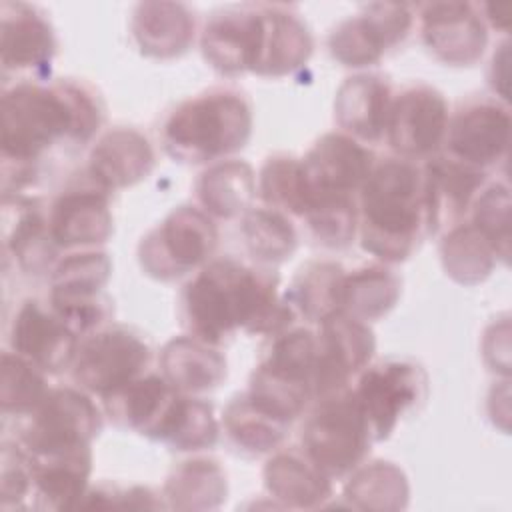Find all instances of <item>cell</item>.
<instances>
[{
  "instance_id": "obj_23",
  "label": "cell",
  "mask_w": 512,
  "mask_h": 512,
  "mask_svg": "<svg viewBox=\"0 0 512 512\" xmlns=\"http://www.w3.org/2000/svg\"><path fill=\"white\" fill-rule=\"evenodd\" d=\"M156 152L144 132L114 126L98 136L88 154L86 174L108 192L130 188L150 176Z\"/></svg>"
},
{
  "instance_id": "obj_11",
  "label": "cell",
  "mask_w": 512,
  "mask_h": 512,
  "mask_svg": "<svg viewBox=\"0 0 512 512\" xmlns=\"http://www.w3.org/2000/svg\"><path fill=\"white\" fill-rule=\"evenodd\" d=\"M352 392L370 426L374 442L390 438L398 422L424 404L428 374L408 358L370 362L352 382Z\"/></svg>"
},
{
  "instance_id": "obj_39",
  "label": "cell",
  "mask_w": 512,
  "mask_h": 512,
  "mask_svg": "<svg viewBox=\"0 0 512 512\" xmlns=\"http://www.w3.org/2000/svg\"><path fill=\"white\" fill-rule=\"evenodd\" d=\"M440 260L444 272L464 286L484 282L498 264L492 244L468 220L444 232Z\"/></svg>"
},
{
  "instance_id": "obj_32",
  "label": "cell",
  "mask_w": 512,
  "mask_h": 512,
  "mask_svg": "<svg viewBox=\"0 0 512 512\" xmlns=\"http://www.w3.org/2000/svg\"><path fill=\"white\" fill-rule=\"evenodd\" d=\"M256 196V174L248 162L238 158L210 164L196 180L198 204L212 218H238L254 206Z\"/></svg>"
},
{
  "instance_id": "obj_31",
  "label": "cell",
  "mask_w": 512,
  "mask_h": 512,
  "mask_svg": "<svg viewBox=\"0 0 512 512\" xmlns=\"http://www.w3.org/2000/svg\"><path fill=\"white\" fill-rule=\"evenodd\" d=\"M176 396L178 390L162 372H146L106 396L104 408L116 424L152 440Z\"/></svg>"
},
{
  "instance_id": "obj_19",
  "label": "cell",
  "mask_w": 512,
  "mask_h": 512,
  "mask_svg": "<svg viewBox=\"0 0 512 512\" xmlns=\"http://www.w3.org/2000/svg\"><path fill=\"white\" fill-rule=\"evenodd\" d=\"M110 194L88 174L66 186L48 208L50 236L60 250H84L104 244L112 230Z\"/></svg>"
},
{
  "instance_id": "obj_20",
  "label": "cell",
  "mask_w": 512,
  "mask_h": 512,
  "mask_svg": "<svg viewBox=\"0 0 512 512\" xmlns=\"http://www.w3.org/2000/svg\"><path fill=\"white\" fill-rule=\"evenodd\" d=\"M58 50L54 26L46 12L28 2L0 4V54L4 74H30L44 80Z\"/></svg>"
},
{
  "instance_id": "obj_16",
  "label": "cell",
  "mask_w": 512,
  "mask_h": 512,
  "mask_svg": "<svg viewBox=\"0 0 512 512\" xmlns=\"http://www.w3.org/2000/svg\"><path fill=\"white\" fill-rule=\"evenodd\" d=\"M262 4H242L214 12L200 32L204 60L220 74H256L264 46Z\"/></svg>"
},
{
  "instance_id": "obj_10",
  "label": "cell",
  "mask_w": 512,
  "mask_h": 512,
  "mask_svg": "<svg viewBox=\"0 0 512 512\" xmlns=\"http://www.w3.org/2000/svg\"><path fill=\"white\" fill-rule=\"evenodd\" d=\"M152 350L140 332L120 324H106L80 338L72 380L92 396L106 398L148 372Z\"/></svg>"
},
{
  "instance_id": "obj_22",
  "label": "cell",
  "mask_w": 512,
  "mask_h": 512,
  "mask_svg": "<svg viewBox=\"0 0 512 512\" xmlns=\"http://www.w3.org/2000/svg\"><path fill=\"white\" fill-rule=\"evenodd\" d=\"M300 160L310 192L340 196H358L376 164L374 152L346 132L322 134Z\"/></svg>"
},
{
  "instance_id": "obj_33",
  "label": "cell",
  "mask_w": 512,
  "mask_h": 512,
  "mask_svg": "<svg viewBox=\"0 0 512 512\" xmlns=\"http://www.w3.org/2000/svg\"><path fill=\"white\" fill-rule=\"evenodd\" d=\"M228 496V476L218 460L194 456L168 474L162 498L176 510H212Z\"/></svg>"
},
{
  "instance_id": "obj_25",
  "label": "cell",
  "mask_w": 512,
  "mask_h": 512,
  "mask_svg": "<svg viewBox=\"0 0 512 512\" xmlns=\"http://www.w3.org/2000/svg\"><path fill=\"white\" fill-rule=\"evenodd\" d=\"M4 248L28 274L50 272L58 246L50 236L48 212L26 194L4 198Z\"/></svg>"
},
{
  "instance_id": "obj_1",
  "label": "cell",
  "mask_w": 512,
  "mask_h": 512,
  "mask_svg": "<svg viewBox=\"0 0 512 512\" xmlns=\"http://www.w3.org/2000/svg\"><path fill=\"white\" fill-rule=\"evenodd\" d=\"M100 94L76 78L20 80L2 92V194L20 196L58 142L86 144L104 124Z\"/></svg>"
},
{
  "instance_id": "obj_6",
  "label": "cell",
  "mask_w": 512,
  "mask_h": 512,
  "mask_svg": "<svg viewBox=\"0 0 512 512\" xmlns=\"http://www.w3.org/2000/svg\"><path fill=\"white\" fill-rule=\"evenodd\" d=\"M372 444L352 388L314 400L300 430V450L332 480L346 478L366 462Z\"/></svg>"
},
{
  "instance_id": "obj_26",
  "label": "cell",
  "mask_w": 512,
  "mask_h": 512,
  "mask_svg": "<svg viewBox=\"0 0 512 512\" xmlns=\"http://www.w3.org/2000/svg\"><path fill=\"white\" fill-rule=\"evenodd\" d=\"M132 36L144 56L178 58L194 44L196 16L182 2H140L130 20Z\"/></svg>"
},
{
  "instance_id": "obj_46",
  "label": "cell",
  "mask_w": 512,
  "mask_h": 512,
  "mask_svg": "<svg viewBox=\"0 0 512 512\" xmlns=\"http://www.w3.org/2000/svg\"><path fill=\"white\" fill-rule=\"evenodd\" d=\"M160 496L162 494H156L148 486L120 488L116 484L102 482L98 486L88 488L78 510H86V508H128V510L168 508L166 500Z\"/></svg>"
},
{
  "instance_id": "obj_36",
  "label": "cell",
  "mask_w": 512,
  "mask_h": 512,
  "mask_svg": "<svg viewBox=\"0 0 512 512\" xmlns=\"http://www.w3.org/2000/svg\"><path fill=\"white\" fill-rule=\"evenodd\" d=\"M402 292L400 276L384 262H372L346 270L342 286V312L374 322L386 316L398 302Z\"/></svg>"
},
{
  "instance_id": "obj_38",
  "label": "cell",
  "mask_w": 512,
  "mask_h": 512,
  "mask_svg": "<svg viewBox=\"0 0 512 512\" xmlns=\"http://www.w3.org/2000/svg\"><path fill=\"white\" fill-rule=\"evenodd\" d=\"M240 234L256 264L286 262L298 246V232L288 214L266 204L250 206L240 216Z\"/></svg>"
},
{
  "instance_id": "obj_13",
  "label": "cell",
  "mask_w": 512,
  "mask_h": 512,
  "mask_svg": "<svg viewBox=\"0 0 512 512\" xmlns=\"http://www.w3.org/2000/svg\"><path fill=\"white\" fill-rule=\"evenodd\" d=\"M450 108L444 94L428 84H412L396 92L388 112L384 140L394 156L426 160L440 152Z\"/></svg>"
},
{
  "instance_id": "obj_35",
  "label": "cell",
  "mask_w": 512,
  "mask_h": 512,
  "mask_svg": "<svg viewBox=\"0 0 512 512\" xmlns=\"http://www.w3.org/2000/svg\"><path fill=\"white\" fill-rule=\"evenodd\" d=\"M218 436L220 422L212 404L202 396L178 392L152 440L164 442L176 452H200L212 448Z\"/></svg>"
},
{
  "instance_id": "obj_44",
  "label": "cell",
  "mask_w": 512,
  "mask_h": 512,
  "mask_svg": "<svg viewBox=\"0 0 512 512\" xmlns=\"http://www.w3.org/2000/svg\"><path fill=\"white\" fill-rule=\"evenodd\" d=\"M470 224L492 244L504 264L510 256V186L506 180L486 182L468 212Z\"/></svg>"
},
{
  "instance_id": "obj_5",
  "label": "cell",
  "mask_w": 512,
  "mask_h": 512,
  "mask_svg": "<svg viewBox=\"0 0 512 512\" xmlns=\"http://www.w3.org/2000/svg\"><path fill=\"white\" fill-rule=\"evenodd\" d=\"M314 366L316 330L294 324L268 338L246 394L266 412L292 424L314 402Z\"/></svg>"
},
{
  "instance_id": "obj_42",
  "label": "cell",
  "mask_w": 512,
  "mask_h": 512,
  "mask_svg": "<svg viewBox=\"0 0 512 512\" xmlns=\"http://www.w3.org/2000/svg\"><path fill=\"white\" fill-rule=\"evenodd\" d=\"M302 220L320 246L348 248L358 234V196L310 192Z\"/></svg>"
},
{
  "instance_id": "obj_21",
  "label": "cell",
  "mask_w": 512,
  "mask_h": 512,
  "mask_svg": "<svg viewBox=\"0 0 512 512\" xmlns=\"http://www.w3.org/2000/svg\"><path fill=\"white\" fill-rule=\"evenodd\" d=\"M8 344L12 352L30 360L46 374H60L70 370L80 336L50 304L26 298L12 316Z\"/></svg>"
},
{
  "instance_id": "obj_28",
  "label": "cell",
  "mask_w": 512,
  "mask_h": 512,
  "mask_svg": "<svg viewBox=\"0 0 512 512\" xmlns=\"http://www.w3.org/2000/svg\"><path fill=\"white\" fill-rule=\"evenodd\" d=\"M262 476L270 498L286 508H320L332 496V478L300 448L272 452Z\"/></svg>"
},
{
  "instance_id": "obj_41",
  "label": "cell",
  "mask_w": 512,
  "mask_h": 512,
  "mask_svg": "<svg viewBox=\"0 0 512 512\" xmlns=\"http://www.w3.org/2000/svg\"><path fill=\"white\" fill-rule=\"evenodd\" d=\"M256 190L262 204L298 218L304 216L310 200V186L302 160L288 154L266 158L256 176Z\"/></svg>"
},
{
  "instance_id": "obj_40",
  "label": "cell",
  "mask_w": 512,
  "mask_h": 512,
  "mask_svg": "<svg viewBox=\"0 0 512 512\" xmlns=\"http://www.w3.org/2000/svg\"><path fill=\"white\" fill-rule=\"evenodd\" d=\"M410 488L406 474L386 460L362 462L348 474L344 498L360 510H402L408 504Z\"/></svg>"
},
{
  "instance_id": "obj_24",
  "label": "cell",
  "mask_w": 512,
  "mask_h": 512,
  "mask_svg": "<svg viewBox=\"0 0 512 512\" xmlns=\"http://www.w3.org/2000/svg\"><path fill=\"white\" fill-rule=\"evenodd\" d=\"M394 94L390 80L382 74L360 72L348 76L334 98V120L342 132L364 144L380 142L386 134Z\"/></svg>"
},
{
  "instance_id": "obj_29",
  "label": "cell",
  "mask_w": 512,
  "mask_h": 512,
  "mask_svg": "<svg viewBox=\"0 0 512 512\" xmlns=\"http://www.w3.org/2000/svg\"><path fill=\"white\" fill-rule=\"evenodd\" d=\"M160 372L178 392L200 396L226 380L228 364L216 344L186 334L164 344L160 352Z\"/></svg>"
},
{
  "instance_id": "obj_12",
  "label": "cell",
  "mask_w": 512,
  "mask_h": 512,
  "mask_svg": "<svg viewBox=\"0 0 512 512\" xmlns=\"http://www.w3.org/2000/svg\"><path fill=\"white\" fill-rule=\"evenodd\" d=\"M416 20V8L406 2H372L338 22L328 36V50L348 68L378 64L402 44Z\"/></svg>"
},
{
  "instance_id": "obj_17",
  "label": "cell",
  "mask_w": 512,
  "mask_h": 512,
  "mask_svg": "<svg viewBox=\"0 0 512 512\" xmlns=\"http://www.w3.org/2000/svg\"><path fill=\"white\" fill-rule=\"evenodd\" d=\"M426 48L444 64L472 66L488 46V26L474 2H428L416 8Z\"/></svg>"
},
{
  "instance_id": "obj_18",
  "label": "cell",
  "mask_w": 512,
  "mask_h": 512,
  "mask_svg": "<svg viewBox=\"0 0 512 512\" xmlns=\"http://www.w3.org/2000/svg\"><path fill=\"white\" fill-rule=\"evenodd\" d=\"M486 182L488 172L468 166L446 152L426 158L422 164L426 234L434 236L464 222Z\"/></svg>"
},
{
  "instance_id": "obj_3",
  "label": "cell",
  "mask_w": 512,
  "mask_h": 512,
  "mask_svg": "<svg viewBox=\"0 0 512 512\" xmlns=\"http://www.w3.org/2000/svg\"><path fill=\"white\" fill-rule=\"evenodd\" d=\"M358 236L378 262L408 260L426 234L422 164L388 156L376 160L358 192Z\"/></svg>"
},
{
  "instance_id": "obj_8",
  "label": "cell",
  "mask_w": 512,
  "mask_h": 512,
  "mask_svg": "<svg viewBox=\"0 0 512 512\" xmlns=\"http://www.w3.org/2000/svg\"><path fill=\"white\" fill-rule=\"evenodd\" d=\"M112 276V260L100 248L68 250L50 270L48 304L80 336L110 324L112 302L104 288Z\"/></svg>"
},
{
  "instance_id": "obj_9",
  "label": "cell",
  "mask_w": 512,
  "mask_h": 512,
  "mask_svg": "<svg viewBox=\"0 0 512 512\" xmlns=\"http://www.w3.org/2000/svg\"><path fill=\"white\" fill-rule=\"evenodd\" d=\"M22 418L18 444L28 456L92 446V440L102 430L100 408L92 394L78 386L50 388L40 404Z\"/></svg>"
},
{
  "instance_id": "obj_2",
  "label": "cell",
  "mask_w": 512,
  "mask_h": 512,
  "mask_svg": "<svg viewBox=\"0 0 512 512\" xmlns=\"http://www.w3.org/2000/svg\"><path fill=\"white\" fill-rule=\"evenodd\" d=\"M182 318L190 334L220 346L236 330L276 336L294 326L298 314L278 294V274L270 266L224 256L212 258L186 282Z\"/></svg>"
},
{
  "instance_id": "obj_14",
  "label": "cell",
  "mask_w": 512,
  "mask_h": 512,
  "mask_svg": "<svg viewBox=\"0 0 512 512\" xmlns=\"http://www.w3.org/2000/svg\"><path fill=\"white\" fill-rule=\"evenodd\" d=\"M316 326L314 400L350 388L376 352L370 324L346 312H336Z\"/></svg>"
},
{
  "instance_id": "obj_27",
  "label": "cell",
  "mask_w": 512,
  "mask_h": 512,
  "mask_svg": "<svg viewBox=\"0 0 512 512\" xmlns=\"http://www.w3.org/2000/svg\"><path fill=\"white\" fill-rule=\"evenodd\" d=\"M28 458L38 506L52 510H78L90 488L92 446Z\"/></svg>"
},
{
  "instance_id": "obj_4",
  "label": "cell",
  "mask_w": 512,
  "mask_h": 512,
  "mask_svg": "<svg viewBox=\"0 0 512 512\" xmlns=\"http://www.w3.org/2000/svg\"><path fill=\"white\" fill-rule=\"evenodd\" d=\"M254 126L244 92L214 86L182 100L164 120L160 140L168 156L184 164H214L242 150Z\"/></svg>"
},
{
  "instance_id": "obj_34",
  "label": "cell",
  "mask_w": 512,
  "mask_h": 512,
  "mask_svg": "<svg viewBox=\"0 0 512 512\" xmlns=\"http://www.w3.org/2000/svg\"><path fill=\"white\" fill-rule=\"evenodd\" d=\"M346 270L334 260H310L298 268L284 298L306 322L320 324L342 312V286Z\"/></svg>"
},
{
  "instance_id": "obj_37",
  "label": "cell",
  "mask_w": 512,
  "mask_h": 512,
  "mask_svg": "<svg viewBox=\"0 0 512 512\" xmlns=\"http://www.w3.org/2000/svg\"><path fill=\"white\" fill-rule=\"evenodd\" d=\"M222 428L240 450L250 454H270L284 444L290 424L266 412L242 392L224 408Z\"/></svg>"
},
{
  "instance_id": "obj_45",
  "label": "cell",
  "mask_w": 512,
  "mask_h": 512,
  "mask_svg": "<svg viewBox=\"0 0 512 512\" xmlns=\"http://www.w3.org/2000/svg\"><path fill=\"white\" fill-rule=\"evenodd\" d=\"M30 494L34 496V478L26 450L18 442H4L0 476L2 508H22Z\"/></svg>"
},
{
  "instance_id": "obj_7",
  "label": "cell",
  "mask_w": 512,
  "mask_h": 512,
  "mask_svg": "<svg viewBox=\"0 0 512 512\" xmlns=\"http://www.w3.org/2000/svg\"><path fill=\"white\" fill-rule=\"evenodd\" d=\"M218 226L200 206H178L138 244L142 270L160 282L178 280L208 264L218 248Z\"/></svg>"
},
{
  "instance_id": "obj_30",
  "label": "cell",
  "mask_w": 512,
  "mask_h": 512,
  "mask_svg": "<svg viewBox=\"0 0 512 512\" xmlns=\"http://www.w3.org/2000/svg\"><path fill=\"white\" fill-rule=\"evenodd\" d=\"M264 8V46L258 76L282 78L302 68L314 50V38L300 14L284 4H262Z\"/></svg>"
},
{
  "instance_id": "obj_43",
  "label": "cell",
  "mask_w": 512,
  "mask_h": 512,
  "mask_svg": "<svg viewBox=\"0 0 512 512\" xmlns=\"http://www.w3.org/2000/svg\"><path fill=\"white\" fill-rule=\"evenodd\" d=\"M46 372L22 358L20 354L6 350L2 354L0 376V404L4 414L26 416L48 394Z\"/></svg>"
},
{
  "instance_id": "obj_15",
  "label": "cell",
  "mask_w": 512,
  "mask_h": 512,
  "mask_svg": "<svg viewBox=\"0 0 512 512\" xmlns=\"http://www.w3.org/2000/svg\"><path fill=\"white\" fill-rule=\"evenodd\" d=\"M510 108L500 98H472L448 118L444 152L490 174L508 158Z\"/></svg>"
}]
</instances>
